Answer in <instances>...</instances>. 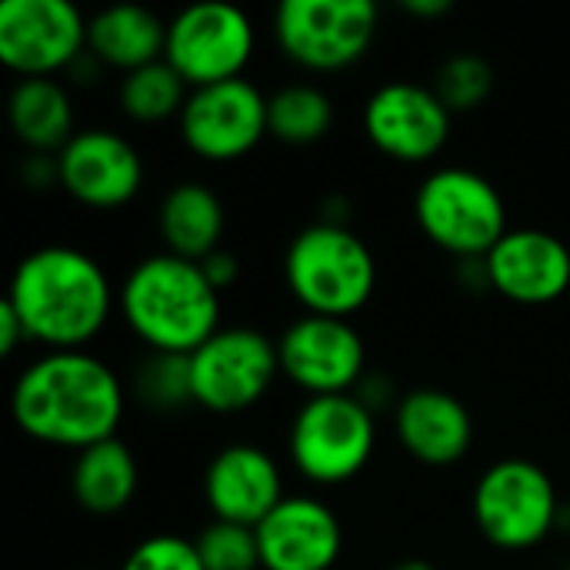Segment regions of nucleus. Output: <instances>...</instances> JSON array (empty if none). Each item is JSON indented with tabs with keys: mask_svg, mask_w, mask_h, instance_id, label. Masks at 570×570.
I'll return each instance as SVG.
<instances>
[{
	"mask_svg": "<svg viewBox=\"0 0 570 570\" xmlns=\"http://www.w3.org/2000/svg\"><path fill=\"white\" fill-rule=\"evenodd\" d=\"M134 394L147 411L174 414L184 407H194V387H190V357L187 354H154L140 361L134 374Z\"/></svg>",
	"mask_w": 570,
	"mask_h": 570,
	"instance_id": "obj_26",
	"label": "nucleus"
},
{
	"mask_svg": "<svg viewBox=\"0 0 570 570\" xmlns=\"http://www.w3.org/2000/svg\"><path fill=\"white\" fill-rule=\"evenodd\" d=\"M264 570H331L344 554L341 518L314 494H287L261 524Z\"/></svg>",
	"mask_w": 570,
	"mask_h": 570,
	"instance_id": "obj_18",
	"label": "nucleus"
},
{
	"mask_svg": "<svg viewBox=\"0 0 570 570\" xmlns=\"http://www.w3.org/2000/svg\"><path fill=\"white\" fill-rule=\"evenodd\" d=\"M471 514L488 544L501 551H531L561 524V494L554 478L528 458L494 461L471 494Z\"/></svg>",
	"mask_w": 570,
	"mask_h": 570,
	"instance_id": "obj_7",
	"label": "nucleus"
},
{
	"mask_svg": "<svg viewBox=\"0 0 570 570\" xmlns=\"http://www.w3.org/2000/svg\"><path fill=\"white\" fill-rule=\"evenodd\" d=\"M194 544H197V554L207 570H264L261 568L257 528L210 521L200 528Z\"/></svg>",
	"mask_w": 570,
	"mask_h": 570,
	"instance_id": "obj_28",
	"label": "nucleus"
},
{
	"mask_svg": "<svg viewBox=\"0 0 570 570\" xmlns=\"http://www.w3.org/2000/svg\"><path fill=\"white\" fill-rule=\"evenodd\" d=\"M7 120L30 154L57 157L77 134L73 100L57 77L17 80L7 97Z\"/></svg>",
	"mask_w": 570,
	"mask_h": 570,
	"instance_id": "obj_23",
	"label": "nucleus"
},
{
	"mask_svg": "<svg viewBox=\"0 0 570 570\" xmlns=\"http://www.w3.org/2000/svg\"><path fill=\"white\" fill-rule=\"evenodd\" d=\"M361 124L384 157L397 164H428L448 147L454 114L434 87L417 80H387L367 97Z\"/></svg>",
	"mask_w": 570,
	"mask_h": 570,
	"instance_id": "obj_14",
	"label": "nucleus"
},
{
	"mask_svg": "<svg viewBox=\"0 0 570 570\" xmlns=\"http://www.w3.org/2000/svg\"><path fill=\"white\" fill-rule=\"evenodd\" d=\"M281 377L277 341L237 324L220 327L190 354L194 407L207 414H240L261 404Z\"/></svg>",
	"mask_w": 570,
	"mask_h": 570,
	"instance_id": "obj_9",
	"label": "nucleus"
},
{
	"mask_svg": "<svg viewBox=\"0 0 570 570\" xmlns=\"http://www.w3.org/2000/svg\"><path fill=\"white\" fill-rule=\"evenodd\" d=\"M281 377L307 397L354 394L367 377V347L361 331L344 317L301 314L277 337Z\"/></svg>",
	"mask_w": 570,
	"mask_h": 570,
	"instance_id": "obj_12",
	"label": "nucleus"
},
{
	"mask_svg": "<svg viewBox=\"0 0 570 570\" xmlns=\"http://www.w3.org/2000/svg\"><path fill=\"white\" fill-rule=\"evenodd\" d=\"M394 434L424 468L461 464L474 444L468 404L444 387H414L394 401Z\"/></svg>",
	"mask_w": 570,
	"mask_h": 570,
	"instance_id": "obj_19",
	"label": "nucleus"
},
{
	"mask_svg": "<svg viewBox=\"0 0 570 570\" xmlns=\"http://www.w3.org/2000/svg\"><path fill=\"white\" fill-rule=\"evenodd\" d=\"M124 404V381L90 351H43L10 391L13 424L27 438L73 454L117 438Z\"/></svg>",
	"mask_w": 570,
	"mask_h": 570,
	"instance_id": "obj_1",
	"label": "nucleus"
},
{
	"mask_svg": "<svg viewBox=\"0 0 570 570\" xmlns=\"http://www.w3.org/2000/svg\"><path fill=\"white\" fill-rule=\"evenodd\" d=\"M187 97H190L187 80L167 60L124 73L117 87L120 110L137 124H160V120L180 117Z\"/></svg>",
	"mask_w": 570,
	"mask_h": 570,
	"instance_id": "obj_25",
	"label": "nucleus"
},
{
	"mask_svg": "<svg viewBox=\"0 0 570 570\" xmlns=\"http://www.w3.org/2000/svg\"><path fill=\"white\" fill-rule=\"evenodd\" d=\"M177 127L194 157L210 164L240 160L267 137V94L247 77L194 87Z\"/></svg>",
	"mask_w": 570,
	"mask_h": 570,
	"instance_id": "obj_13",
	"label": "nucleus"
},
{
	"mask_svg": "<svg viewBox=\"0 0 570 570\" xmlns=\"http://www.w3.org/2000/svg\"><path fill=\"white\" fill-rule=\"evenodd\" d=\"M414 220L434 247L461 261H484L511 230L504 194L491 177L461 164L434 167L417 184Z\"/></svg>",
	"mask_w": 570,
	"mask_h": 570,
	"instance_id": "obj_5",
	"label": "nucleus"
},
{
	"mask_svg": "<svg viewBox=\"0 0 570 570\" xmlns=\"http://www.w3.org/2000/svg\"><path fill=\"white\" fill-rule=\"evenodd\" d=\"M488 287L511 304L544 307L570 291V247L551 230L511 227L484 257Z\"/></svg>",
	"mask_w": 570,
	"mask_h": 570,
	"instance_id": "obj_16",
	"label": "nucleus"
},
{
	"mask_svg": "<svg viewBox=\"0 0 570 570\" xmlns=\"http://www.w3.org/2000/svg\"><path fill=\"white\" fill-rule=\"evenodd\" d=\"M200 491L214 521H230L247 528H257L287 498L284 474L274 454L247 441L224 444L207 461Z\"/></svg>",
	"mask_w": 570,
	"mask_h": 570,
	"instance_id": "obj_17",
	"label": "nucleus"
},
{
	"mask_svg": "<svg viewBox=\"0 0 570 570\" xmlns=\"http://www.w3.org/2000/svg\"><path fill=\"white\" fill-rule=\"evenodd\" d=\"M377 23L381 10L371 0H284L274 10V40L291 63L337 73L371 50Z\"/></svg>",
	"mask_w": 570,
	"mask_h": 570,
	"instance_id": "obj_8",
	"label": "nucleus"
},
{
	"mask_svg": "<svg viewBox=\"0 0 570 570\" xmlns=\"http://www.w3.org/2000/svg\"><path fill=\"white\" fill-rule=\"evenodd\" d=\"M87 27L70 0H3L0 63L20 80L57 77L87 53Z\"/></svg>",
	"mask_w": 570,
	"mask_h": 570,
	"instance_id": "obj_11",
	"label": "nucleus"
},
{
	"mask_svg": "<svg viewBox=\"0 0 570 570\" xmlns=\"http://www.w3.org/2000/svg\"><path fill=\"white\" fill-rule=\"evenodd\" d=\"M117 311L154 354H194L220 324V291L197 261L157 250L140 257L117 287Z\"/></svg>",
	"mask_w": 570,
	"mask_h": 570,
	"instance_id": "obj_3",
	"label": "nucleus"
},
{
	"mask_svg": "<svg viewBox=\"0 0 570 570\" xmlns=\"http://www.w3.org/2000/svg\"><path fill=\"white\" fill-rule=\"evenodd\" d=\"M23 341H27L23 321L17 317V311H13L7 301H0V354H3V357L13 354Z\"/></svg>",
	"mask_w": 570,
	"mask_h": 570,
	"instance_id": "obj_31",
	"label": "nucleus"
},
{
	"mask_svg": "<svg viewBox=\"0 0 570 570\" xmlns=\"http://www.w3.org/2000/svg\"><path fill=\"white\" fill-rule=\"evenodd\" d=\"M434 90L454 117L471 114V110L488 104V97L494 90V67L488 63V57H481L474 50L451 53L438 67Z\"/></svg>",
	"mask_w": 570,
	"mask_h": 570,
	"instance_id": "obj_27",
	"label": "nucleus"
},
{
	"mask_svg": "<svg viewBox=\"0 0 570 570\" xmlns=\"http://www.w3.org/2000/svg\"><path fill=\"white\" fill-rule=\"evenodd\" d=\"M334 127V100L317 83H284L267 94V137L287 147H311Z\"/></svg>",
	"mask_w": 570,
	"mask_h": 570,
	"instance_id": "obj_24",
	"label": "nucleus"
},
{
	"mask_svg": "<svg viewBox=\"0 0 570 570\" xmlns=\"http://www.w3.org/2000/svg\"><path fill=\"white\" fill-rule=\"evenodd\" d=\"M564 570H570V564H568V568H564Z\"/></svg>",
	"mask_w": 570,
	"mask_h": 570,
	"instance_id": "obj_34",
	"label": "nucleus"
},
{
	"mask_svg": "<svg viewBox=\"0 0 570 570\" xmlns=\"http://www.w3.org/2000/svg\"><path fill=\"white\" fill-rule=\"evenodd\" d=\"M120 570H207L200 554H197V544L194 538H184V534H150L144 541H137Z\"/></svg>",
	"mask_w": 570,
	"mask_h": 570,
	"instance_id": "obj_29",
	"label": "nucleus"
},
{
	"mask_svg": "<svg viewBox=\"0 0 570 570\" xmlns=\"http://www.w3.org/2000/svg\"><path fill=\"white\" fill-rule=\"evenodd\" d=\"M401 7H404V13L421 17V20H438V17H448L454 10L451 0H404Z\"/></svg>",
	"mask_w": 570,
	"mask_h": 570,
	"instance_id": "obj_32",
	"label": "nucleus"
},
{
	"mask_svg": "<svg viewBox=\"0 0 570 570\" xmlns=\"http://www.w3.org/2000/svg\"><path fill=\"white\" fill-rule=\"evenodd\" d=\"M164 50H167V20H160L150 7L114 3L90 17L87 53L100 67L130 73L164 60Z\"/></svg>",
	"mask_w": 570,
	"mask_h": 570,
	"instance_id": "obj_21",
	"label": "nucleus"
},
{
	"mask_svg": "<svg viewBox=\"0 0 570 570\" xmlns=\"http://www.w3.org/2000/svg\"><path fill=\"white\" fill-rule=\"evenodd\" d=\"M140 491V464L120 438H107L73 454L70 494L80 511L94 518L124 514Z\"/></svg>",
	"mask_w": 570,
	"mask_h": 570,
	"instance_id": "obj_22",
	"label": "nucleus"
},
{
	"mask_svg": "<svg viewBox=\"0 0 570 570\" xmlns=\"http://www.w3.org/2000/svg\"><path fill=\"white\" fill-rule=\"evenodd\" d=\"M387 570H438V564L428 561V558H401V561H394Z\"/></svg>",
	"mask_w": 570,
	"mask_h": 570,
	"instance_id": "obj_33",
	"label": "nucleus"
},
{
	"mask_svg": "<svg viewBox=\"0 0 570 570\" xmlns=\"http://www.w3.org/2000/svg\"><path fill=\"white\" fill-rule=\"evenodd\" d=\"M377 417L357 394L307 397L287 431V454L297 474L317 488L354 481L374 458Z\"/></svg>",
	"mask_w": 570,
	"mask_h": 570,
	"instance_id": "obj_6",
	"label": "nucleus"
},
{
	"mask_svg": "<svg viewBox=\"0 0 570 570\" xmlns=\"http://www.w3.org/2000/svg\"><path fill=\"white\" fill-rule=\"evenodd\" d=\"M200 267H204L207 281H210L220 294L230 291V287L237 284V277H240V261H237V254L227 250V247H220V250H214L210 257H204Z\"/></svg>",
	"mask_w": 570,
	"mask_h": 570,
	"instance_id": "obj_30",
	"label": "nucleus"
},
{
	"mask_svg": "<svg viewBox=\"0 0 570 570\" xmlns=\"http://www.w3.org/2000/svg\"><path fill=\"white\" fill-rule=\"evenodd\" d=\"M284 281L304 314L351 321L377 287V257L347 224L314 220L284 250Z\"/></svg>",
	"mask_w": 570,
	"mask_h": 570,
	"instance_id": "obj_4",
	"label": "nucleus"
},
{
	"mask_svg": "<svg viewBox=\"0 0 570 570\" xmlns=\"http://www.w3.org/2000/svg\"><path fill=\"white\" fill-rule=\"evenodd\" d=\"M227 210L220 194L204 180H177L157 204V234L167 254L204 261L224 247Z\"/></svg>",
	"mask_w": 570,
	"mask_h": 570,
	"instance_id": "obj_20",
	"label": "nucleus"
},
{
	"mask_svg": "<svg viewBox=\"0 0 570 570\" xmlns=\"http://www.w3.org/2000/svg\"><path fill=\"white\" fill-rule=\"evenodd\" d=\"M57 187L90 210H117L140 194L144 157L110 127H83L57 154Z\"/></svg>",
	"mask_w": 570,
	"mask_h": 570,
	"instance_id": "obj_15",
	"label": "nucleus"
},
{
	"mask_svg": "<svg viewBox=\"0 0 570 570\" xmlns=\"http://www.w3.org/2000/svg\"><path fill=\"white\" fill-rule=\"evenodd\" d=\"M257 47L250 17L220 0H204L177 10L167 20L164 60L187 80V87H210L244 77Z\"/></svg>",
	"mask_w": 570,
	"mask_h": 570,
	"instance_id": "obj_10",
	"label": "nucleus"
},
{
	"mask_svg": "<svg viewBox=\"0 0 570 570\" xmlns=\"http://www.w3.org/2000/svg\"><path fill=\"white\" fill-rule=\"evenodd\" d=\"M23 321L27 341L47 351H87L107 327L117 291L97 257L70 244L23 254L3 297Z\"/></svg>",
	"mask_w": 570,
	"mask_h": 570,
	"instance_id": "obj_2",
	"label": "nucleus"
}]
</instances>
